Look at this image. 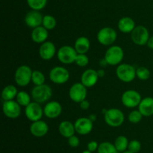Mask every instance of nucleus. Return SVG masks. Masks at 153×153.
<instances>
[{
  "label": "nucleus",
  "instance_id": "f257e3e1",
  "mask_svg": "<svg viewBox=\"0 0 153 153\" xmlns=\"http://www.w3.org/2000/svg\"><path fill=\"white\" fill-rule=\"evenodd\" d=\"M52 95V89L49 86L43 84L35 86L31 91V97L34 101L43 104L49 100Z\"/></svg>",
  "mask_w": 153,
  "mask_h": 153
},
{
  "label": "nucleus",
  "instance_id": "f03ea898",
  "mask_svg": "<svg viewBox=\"0 0 153 153\" xmlns=\"http://www.w3.org/2000/svg\"><path fill=\"white\" fill-rule=\"evenodd\" d=\"M105 121L108 125L113 128L120 126L124 122V114L117 108H111L107 110L104 115Z\"/></svg>",
  "mask_w": 153,
  "mask_h": 153
},
{
  "label": "nucleus",
  "instance_id": "7ed1b4c3",
  "mask_svg": "<svg viewBox=\"0 0 153 153\" xmlns=\"http://www.w3.org/2000/svg\"><path fill=\"white\" fill-rule=\"evenodd\" d=\"M32 72L29 66L25 64L19 66L15 72V82L19 86H25L31 80Z\"/></svg>",
  "mask_w": 153,
  "mask_h": 153
},
{
  "label": "nucleus",
  "instance_id": "20e7f679",
  "mask_svg": "<svg viewBox=\"0 0 153 153\" xmlns=\"http://www.w3.org/2000/svg\"><path fill=\"white\" fill-rule=\"evenodd\" d=\"M124 56V52L122 48L119 46H111L106 50L105 54V59L108 64L117 65L122 62Z\"/></svg>",
  "mask_w": 153,
  "mask_h": 153
},
{
  "label": "nucleus",
  "instance_id": "39448f33",
  "mask_svg": "<svg viewBox=\"0 0 153 153\" xmlns=\"http://www.w3.org/2000/svg\"><path fill=\"white\" fill-rule=\"evenodd\" d=\"M118 79L125 82H131L136 76V70L129 64H121L116 70Z\"/></svg>",
  "mask_w": 153,
  "mask_h": 153
},
{
  "label": "nucleus",
  "instance_id": "423d86ee",
  "mask_svg": "<svg viewBox=\"0 0 153 153\" xmlns=\"http://www.w3.org/2000/svg\"><path fill=\"white\" fill-rule=\"evenodd\" d=\"M77 55L78 52L75 48L68 45L61 46L57 52L58 60L64 64H71L75 62Z\"/></svg>",
  "mask_w": 153,
  "mask_h": 153
},
{
  "label": "nucleus",
  "instance_id": "0eeeda50",
  "mask_svg": "<svg viewBox=\"0 0 153 153\" xmlns=\"http://www.w3.org/2000/svg\"><path fill=\"white\" fill-rule=\"evenodd\" d=\"M117 32L111 27H104L99 31L97 40L104 46H110L117 39Z\"/></svg>",
  "mask_w": 153,
  "mask_h": 153
},
{
  "label": "nucleus",
  "instance_id": "6e6552de",
  "mask_svg": "<svg viewBox=\"0 0 153 153\" xmlns=\"http://www.w3.org/2000/svg\"><path fill=\"white\" fill-rule=\"evenodd\" d=\"M70 73L67 68L61 66H57L51 69L49 79L55 84H64L68 81Z\"/></svg>",
  "mask_w": 153,
  "mask_h": 153
},
{
  "label": "nucleus",
  "instance_id": "1a4fd4ad",
  "mask_svg": "<svg viewBox=\"0 0 153 153\" xmlns=\"http://www.w3.org/2000/svg\"><path fill=\"white\" fill-rule=\"evenodd\" d=\"M122 103L128 108H134L139 106L141 101V95L135 90H127L122 95Z\"/></svg>",
  "mask_w": 153,
  "mask_h": 153
},
{
  "label": "nucleus",
  "instance_id": "9d476101",
  "mask_svg": "<svg viewBox=\"0 0 153 153\" xmlns=\"http://www.w3.org/2000/svg\"><path fill=\"white\" fill-rule=\"evenodd\" d=\"M87 87L82 82H76L70 88L69 95L70 99L76 103H81L87 97Z\"/></svg>",
  "mask_w": 153,
  "mask_h": 153
},
{
  "label": "nucleus",
  "instance_id": "9b49d317",
  "mask_svg": "<svg viewBox=\"0 0 153 153\" xmlns=\"http://www.w3.org/2000/svg\"><path fill=\"white\" fill-rule=\"evenodd\" d=\"M131 33V40L135 44L142 46L147 44L149 38V31L145 26H136Z\"/></svg>",
  "mask_w": 153,
  "mask_h": 153
},
{
  "label": "nucleus",
  "instance_id": "f8f14e48",
  "mask_svg": "<svg viewBox=\"0 0 153 153\" xmlns=\"http://www.w3.org/2000/svg\"><path fill=\"white\" fill-rule=\"evenodd\" d=\"M25 113L28 120L31 122H36L40 120L44 112H43V109L40 106V104L33 101L25 106Z\"/></svg>",
  "mask_w": 153,
  "mask_h": 153
},
{
  "label": "nucleus",
  "instance_id": "ddd939ff",
  "mask_svg": "<svg viewBox=\"0 0 153 153\" xmlns=\"http://www.w3.org/2000/svg\"><path fill=\"white\" fill-rule=\"evenodd\" d=\"M3 112L10 118H16L21 114V106L17 101L15 100H6L2 106Z\"/></svg>",
  "mask_w": 153,
  "mask_h": 153
},
{
  "label": "nucleus",
  "instance_id": "4468645a",
  "mask_svg": "<svg viewBox=\"0 0 153 153\" xmlns=\"http://www.w3.org/2000/svg\"><path fill=\"white\" fill-rule=\"evenodd\" d=\"M43 19V16L40 13V10H31L25 14L24 20L28 27L35 28L42 25Z\"/></svg>",
  "mask_w": 153,
  "mask_h": 153
},
{
  "label": "nucleus",
  "instance_id": "2eb2a0df",
  "mask_svg": "<svg viewBox=\"0 0 153 153\" xmlns=\"http://www.w3.org/2000/svg\"><path fill=\"white\" fill-rule=\"evenodd\" d=\"M76 131L81 135L89 134L93 129V121L88 117H81L78 118L74 124Z\"/></svg>",
  "mask_w": 153,
  "mask_h": 153
},
{
  "label": "nucleus",
  "instance_id": "dca6fc26",
  "mask_svg": "<svg viewBox=\"0 0 153 153\" xmlns=\"http://www.w3.org/2000/svg\"><path fill=\"white\" fill-rule=\"evenodd\" d=\"M62 112V106L58 101H49L43 108L45 116L49 118H55L59 116Z\"/></svg>",
  "mask_w": 153,
  "mask_h": 153
},
{
  "label": "nucleus",
  "instance_id": "f3484780",
  "mask_svg": "<svg viewBox=\"0 0 153 153\" xmlns=\"http://www.w3.org/2000/svg\"><path fill=\"white\" fill-rule=\"evenodd\" d=\"M49 130V126L41 119L38 121L33 122L32 124L30 126V132L33 136L36 137H42L45 136L48 133Z\"/></svg>",
  "mask_w": 153,
  "mask_h": 153
},
{
  "label": "nucleus",
  "instance_id": "a211bd4d",
  "mask_svg": "<svg viewBox=\"0 0 153 153\" xmlns=\"http://www.w3.org/2000/svg\"><path fill=\"white\" fill-rule=\"evenodd\" d=\"M99 79L97 70L94 69H87L82 74L81 82L86 87H92L97 82Z\"/></svg>",
  "mask_w": 153,
  "mask_h": 153
},
{
  "label": "nucleus",
  "instance_id": "6ab92c4d",
  "mask_svg": "<svg viewBox=\"0 0 153 153\" xmlns=\"http://www.w3.org/2000/svg\"><path fill=\"white\" fill-rule=\"evenodd\" d=\"M56 49L55 46L52 42L45 41L41 44L39 49V54L41 58L43 60H50L52 59L55 55Z\"/></svg>",
  "mask_w": 153,
  "mask_h": 153
},
{
  "label": "nucleus",
  "instance_id": "aec40b11",
  "mask_svg": "<svg viewBox=\"0 0 153 153\" xmlns=\"http://www.w3.org/2000/svg\"><path fill=\"white\" fill-rule=\"evenodd\" d=\"M138 110L143 116L153 115V98L146 97L141 100L138 106Z\"/></svg>",
  "mask_w": 153,
  "mask_h": 153
},
{
  "label": "nucleus",
  "instance_id": "412c9836",
  "mask_svg": "<svg viewBox=\"0 0 153 153\" xmlns=\"http://www.w3.org/2000/svg\"><path fill=\"white\" fill-rule=\"evenodd\" d=\"M48 36H49L48 30L43 26L34 28L31 32V39L33 41L37 44L44 43L48 38Z\"/></svg>",
  "mask_w": 153,
  "mask_h": 153
},
{
  "label": "nucleus",
  "instance_id": "4be33fe9",
  "mask_svg": "<svg viewBox=\"0 0 153 153\" xmlns=\"http://www.w3.org/2000/svg\"><path fill=\"white\" fill-rule=\"evenodd\" d=\"M118 28L123 33H130L135 28V22L134 20L129 16L122 17L118 22Z\"/></svg>",
  "mask_w": 153,
  "mask_h": 153
},
{
  "label": "nucleus",
  "instance_id": "5701e85b",
  "mask_svg": "<svg viewBox=\"0 0 153 153\" xmlns=\"http://www.w3.org/2000/svg\"><path fill=\"white\" fill-rule=\"evenodd\" d=\"M91 44L90 40L88 38L86 37H79V38L76 39L75 42L74 48L76 52L79 54H85L90 49Z\"/></svg>",
  "mask_w": 153,
  "mask_h": 153
},
{
  "label": "nucleus",
  "instance_id": "b1692460",
  "mask_svg": "<svg viewBox=\"0 0 153 153\" xmlns=\"http://www.w3.org/2000/svg\"><path fill=\"white\" fill-rule=\"evenodd\" d=\"M60 134L64 137L69 138L74 135L76 129H75L74 124L69 121H63L60 123L58 127Z\"/></svg>",
  "mask_w": 153,
  "mask_h": 153
},
{
  "label": "nucleus",
  "instance_id": "393cba45",
  "mask_svg": "<svg viewBox=\"0 0 153 153\" xmlns=\"http://www.w3.org/2000/svg\"><path fill=\"white\" fill-rule=\"evenodd\" d=\"M17 89L16 87L13 85H8L4 87L1 92V98L6 101V100H11L17 95Z\"/></svg>",
  "mask_w": 153,
  "mask_h": 153
},
{
  "label": "nucleus",
  "instance_id": "a878e982",
  "mask_svg": "<svg viewBox=\"0 0 153 153\" xmlns=\"http://www.w3.org/2000/svg\"><path fill=\"white\" fill-rule=\"evenodd\" d=\"M128 143H129V142H128V139H127L125 136L121 135V136H117V138L115 140L114 146L118 152H125L126 149L128 148Z\"/></svg>",
  "mask_w": 153,
  "mask_h": 153
},
{
  "label": "nucleus",
  "instance_id": "bb28decb",
  "mask_svg": "<svg viewBox=\"0 0 153 153\" xmlns=\"http://www.w3.org/2000/svg\"><path fill=\"white\" fill-rule=\"evenodd\" d=\"M98 153H117L114 144H112L110 142H103L99 145V148L97 149Z\"/></svg>",
  "mask_w": 153,
  "mask_h": 153
},
{
  "label": "nucleus",
  "instance_id": "cd10ccee",
  "mask_svg": "<svg viewBox=\"0 0 153 153\" xmlns=\"http://www.w3.org/2000/svg\"><path fill=\"white\" fill-rule=\"evenodd\" d=\"M16 101L20 106H26L31 103V98L30 95L24 91H20L17 93V95L16 97Z\"/></svg>",
  "mask_w": 153,
  "mask_h": 153
},
{
  "label": "nucleus",
  "instance_id": "c85d7f7f",
  "mask_svg": "<svg viewBox=\"0 0 153 153\" xmlns=\"http://www.w3.org/2000/svg\"><path fill=\"white\" fill-rule=\"evenodd\" d=\"M48 0H26L28 7L31 10H40L46 7Z\"/></svg>",
  "mask_w": 153,
  "mask_h": 153
},
{
  "label": "nucleus",
  "instance_id": "c756f323",
  "mask_svg": "<svg viewBox=\"0 0 153 153\" xmlns=\"http://www.w3.org/2000/svg\"><path fill=\"white\" fill-rule=\"evenodd\" d=\"M42 26L46 28L48 31L54 29L56 26V20L52 15H45L43 16Z\"/></svg>",
  "mask_w": 153,
  "mask_h": 153
},
{
  "label": "nucleus",
  "instance_id": "7c9ffc66",
  "mask_svg": "<svg viewBox=\"0 0 153 153\" xmlns=\"http://www.w3.org/2000/svg\"><path fill=\"white\" fill-rule=\"evenodd\" d=\"M31 81L35 86L43 85L45 82V76L40 70H34L31 76Z\"/></svg>",
  "mask_w": 153,
  "mask_h": 153
},
{
  "label": "nucleus",
  "instance_id": "2f4dec72",
  "mask_svg": "<svg viewBox=\"0 0 153 153\" xmlns=\"http://www.w3.org/2000/svg\"><path fill=\"white\" fill-rule=\"evenodd\" d=\"M136 76L141 80H146L150 76V71L146 67H139L136 70Z\"/></svg>",
  "mask_w": 153,
  "mask_h": 153
},
{
  "label": "nucleus",
  "instance_id": "473e14b6",
  "mask_svg": "<svg viewBox=\"0 0 153 153\" xmlns=\"http://www.w3.org/2000/svg\"><path fill=\"white\" fill-rule=\"evenodd\" d=\"M75 62L76 63L78 66L80 67H85L89 63V58L85 54H79L78 53L77 56H76V61Z\"/></svg>",
  "mask_w": 153,
  "mask_h": 153
},
{
  "label": "nucleus",
  "instance_id": "72a5a7b5",
  "mask_svg": "<svg viewBox=\"0 0 153 153\" xmlns=\"http://www.w3.org/2000/svg\"><path fill=\"white\" fill-rule=\"evenodd\" d=\"M143 115L139 110H133L128 115V120L131 123H138L142 119Z\"/></svg>",
  "mask_w": 153,
  "mask_h": 153
},
{
  "label": "nucleus",
  "instance_id": "f704fd0d",
  "mask_svg": "<svg viewBox=\"0 0 153 153\" xmlns=\"http://www.w3.org/2000/svg\"><path fill=\"white\" fill-rule=\"evenodd\" d=\"M128 151L131 152L132 153H137L141 148V144L137 140H134L129 142L128 143Z\"/></svg>",
  "mask_w": 153,
  "mask_h": 153
},
{
  "label": "nucleus",
  "instance_id": "c9c22d12",
  "mask_svg": "<svg viewBox=\"0 0 153 153\" xmlns=\"http://www.w3.org/2000/svg\"><path fill=\"white\" fill-rule=\"evenodd\" d=\"M79 142H80V141H79V137L75 136V135H73V136L68 138L69 145L71 147H73V148H76V147L79 146Z\"/></svg>",
  "mask_w": 153,
  "mask_h": 153
},
{
  "label": "nucleus",
  "instance_id": "e433bc0d",
  "mask_svg": "<svg viewBox=\"0 0 153 153\" xmlns=\"http://www.w3.org/2000/svg\"><path fill=\"white\" fill-rule=\"evenodd\" d=\"M99 145L97 143V141H91V142H88V150H89L90 152H95L96 150L98 149Z\"/></svg>",
  "mask_w": 153,
  "mask_h": 153
},
{
  "label": "nucleus",
  "instance_id": "4c0bfd02",
  "mask_svg": "<svg viewBox=\"0 0 153 153\" xmlns=\"http://www.w3.org/2000/svg\"><path fill=\"white\" fill-rule=\"evenodd\" d=\"M79 104H80V107L82 108V110H88L90 106L89 101H88V100H86V99L84 100H82V101Z\"/></svg>",
  "mask_w": 153,
  "mask_h": 153
},
{
  "label": "nucleus",
  "instance_id": "58836bf2",
  "mask_svg": "<svg viewBox=\"0 0 153 153\" xmlns=\"http://www.w3.org/2000/svg\"><path fill=\"white\" fill-rule=\"evenodd\" d=\"M146 44H147L148 47L153 50V36H152V37H149V40H148V42Z\"/></svg>",
  "mask_w": 153,
  "mask_h": 153
},
{
  "label": "nucleus",
  "instance_id": "ea45409f",
  "mask_svg": "<svg viewBox=\"0 0 153 153\" xmlns=\"http://www.w3.org/2000/svg\"><path fill=\"white\" fill-rule=\"evenodd\" d=\"M97 74H98V76L99 77H103L105 74V72L103 69H100V70H97Z\"/></svg>",
  "mask_w": 153,
  "mask_h": 153
},
{
  "label": "nucleus",
  "instance_id": "a19ab883",
  "mask_svg": "<svg viewBox=\"0 0 153 153\" xmlns=\"http://www.w3.org/2000/svg\"><path fill=\"white\" fill-rule=\"evenodd\" d=\"M89 118H91V121H93V122H94V120L97 119V116H96L95 115H91V116H89Z\"/></svg>",
  "mask_w": 153,
  "mask_h": 153
},
{
  "label": "nucleus",
  "instance_id": "79ce46f5",
  "mask_svg": "<svg viewBox=\"0 0 153 153\" xmlns=\"http://www.w3.org/2000/svg\"><path fill=\"white\" fill-rule=\"evenodd\" d=\"M82 153H92L91 152H90L89 150H86V151H84Z\"/></svg>",
  "mask_w": 153,
  "mask_h": 153
},
{
  "label": "nucleus",
  "instance_id": "37998d69",
  "mask_svg": "<svg viewBox=\"0 0 153 153\" xmlns=\"http://www.w3.org/2000/svg\"><path fill=\"white\" fill-rule=\"evenodd\" d=\"M123 153H132V152H130V151H125V152H123Z\"/></svg>",
  "mask_w": 153,
  "mask_h": 153
}]
</instances>
